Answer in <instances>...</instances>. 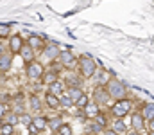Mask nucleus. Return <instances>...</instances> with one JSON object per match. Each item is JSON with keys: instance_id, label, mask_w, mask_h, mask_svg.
<instances>
[{"instance_id": "nucleus-17", "label": "nucleus", "mask_w": 154, "mask_h": 135, "mask_svg": "<svg viewBox=\"0 0 154 135\" xmlns=\"http://www.w3.org/2000/svg\"><path fill=\"white\" fill-rule=\"evenodd\" d=\"M32 124L38 128V132H39V130H43V128L47 126V119H43V117H36V119L32 121Z\"/></svg>"}, {"instance_id": "nucleus-29", "label": "nucleus", "mask_w": 154, "mask_h": 135, "mask_svg": "<svg viewBox=\"0 0 154 135\" xmlns=\"http://www.w3.org/2000/svg\"><path fill=\"white\" fill-rule=\"evenodd\" d=\"M22 123H25V124H32V123H31V119H29L27 115H22Z\"/></svg>"}, {"instance_id": "nucleus-21", "label": "nucleus", "mask_w": 154, "mask_h": 135, "mask_svg": "<svg viewBox=\"0 0 154 135\" xmlns=\"http://www.w3.org/2000/svg\"><path fill=\"white\" fill-rule=\"evenodd\" d=\"M29 45H32V47H41V40H39L38 36H31V38H29Z\"/></svg>"}, {"instance_id": "nucleus-4", "label": "nucleus", "mask_w": 154, "mask_h": 135, "mask_svg": "<svg viewBox=\"0 0 154 135\" xmlns=\"http://www.w3.org/2000/svg\"><path fill=\"white\" fill-rule=\"evenodd\" d=\"M27 74H29L31 78H39V76L43 74L41 63H38V61H31V63H29V69H27Z\"/></svg>"}, {"instance_id": "nucleus-2", "label": "nucleus", "mask_w": 154, "mask_h": 135, "mask_svg": "<svg viewBox=\"0 0 154 135\" xmlns=\"http://www.w3.org/2000/svg\"><path fill=\"white\" fill-rule=\"evenodd\" d=\"M131 110V101H127V99H122V101H118L116 104H113V115L115 117H124L127 112Z\"/></svg>"}, {"instance_id": "nucleus-34", "label": "nucleus", "mask_w": 154, "mask_h": 135, "mask_svg": "<svg viewBox=\"0 0 154 135\" xmlns=\"http://www.w3.org/2000/svg\"><path fill=\"white\" fill-rule=\"evenodd\" d=\"M151 128H152V132H154V119L151 121Z\"/></svg>"}, {"instance_id": "nucleus-8", "label": "nucleus", "mask_w": 154, "mask_h": 135, "mask_svg": "<svg viewBox=\"0 0 154 135\" xmlns=\"http://www.w3.org/2000/svg\"><path fill=\"white\" fill-rule=\"evenodd\" d=\"M61 52H59V49L56 47V45H48L47 49H45V56L47 58H56V56H59Z\"/></svg>"}, {"instance_id": "nucleus-1", "label": "nucleus", "mask_w": 154, "mask_h": 135, "mask_svg": "<svg viewBox=\"0 0 154 135\" xmlns=\"http://www.w3.org/2000/svg\"><path fill=\"white\" fill-rule=\"evenodd\" d=\"M81 72H82V76H86V78H90V76L95 74V61H93L90 56H84V58L81 59Z\"/></svg>"}, {"instance_id": "nucleus-20", "label": "nucleus", "mask_w": 154, "mask_h": 135, "mask_svg": "<svg viewBox=\"0 0 154 135\" xmlns=\"http://www.w3.org/2000/svg\"><path fill=\"white\" fill-rule=\"evenodd\" d=\"M59 135H72V128L68 124H61L59 126Z\"/></svg>"}, {"instance_id": "nucleus-23", "label": "nucleus", "mask_w": 154, "mask_h": 135, "mask_svg": "<svg viewBox=\"0 0 154 135\" xmlns=\"http://www.w3.org/2000/svg\"><path fill=\"white\" fill-rule=\"evenodd\" d=\"M31 104H32V108H34V110H39V99L36 97V95H32V97H31Z\"/></svg>"}, {"instance_id": "nucleus-10", "label": "nucleus", "mask_w": 154, "mask_h": 135, "mask_svg": "<svg viewBox=\"0 0 154 135\" xmlns=\"http://www.w3.org/2000/svg\"><path fill=\"white\" fill-rule=\"evenodd\" d=\"M59 58H61V61H63L65 65H70V63L74 61V56H72V52H68V50H63V52L59 54Z\"/></svg>"}, {"instance_id": "nucleus-6", "label": "nucleus", "mask_w": 154, "mask_h": 135, "mask_svg": "<svg viewBox=\"0 0 154 135\" xmlns=\"http://www.w3.org/2000/svg\"><path fill=\"white\" fill-rule=\"evenodd\" d=\"M109 97H111V95H109L104 88L95 90V99H97V103H100V101H102V103H109Z\"/></svg>"}, {"instance_id": "nucleus-24", "label": "nucleus", "mask_w": 154, "mask_h": 135, "mask_svg": "<svg viewBox=\"0 0 154 135\" xmlns=\"http://www.w3.org/2000/svg\"><path fill=\"white\" fill-rule=\"evenodd\" d=\"M115 130H118V132H125V124H124L122 121H116L115 123Z\"/></svg>"}, {"instance_id": "nucleus-30", "label": "nucleus", "mask_w": 154, "mask_h": 135, "mask_svg": "<svg viewBox=\"0 0 154 135\" xmlns=\"http://www.w3.org/2000/svg\"><path fill=\"white\" fill-rule=\"evenodd\" d=\"M50 126H52V128H57V126H59V119H54V121H50Z\"/></svg>"}, {"instance_id": "nucleus-18", "label": "nucleus", "mask_w": 154, "mask_h": 135, "mask_svg": "<svg viewBox=\"0 0 154 135\" xmlns=\"http://www.w3.org/2000/svg\"><path fill=\"white\" fill-rule=\"evenodd\" d=\"M57 81V74L56 72H48L47 76H45V83H48V85H54Z\"/></svg>"}, {"instance_id": "nucleus-27", "label": "nucleus", "mask_w": 154, "mask_h": 135, "mask_svg": "<svg viewBox=\"0 0 154 135\" xmlns=\"http://www.w3.org/2000/svg\"><path fill=\"white\" fill-rule=\"evenodd\" d=\"M95 119H97V124H99V126H106V119H104V117L99 115V117H95Z\"/></svg>"}, {"instance_id": "nucleus-12", "label": "nucleus", "mask_w": 154, "mask_h": 135, "mask_svg": "<svg viewBox=\"0 0 154 135\" xmlns=\"http://www.w3.org/2000/svg\"><path fill=\"white\" fill-rule=\"evenodd\" d=\"M133 126L136 130H142L143 128V115H133Z\"/></svg>"}, {"instance_id": "nucleus-11", "label": "nucleus", "mask_w": 154, "mask_h": 135, "mask_svg": "<svg viewBox=\"0 0 154 135\" xmlns=\"http://www.w3.org/2000/svg\"><path fill=\"white\" fill-rule=\"evenodd\" d=\"M47 104H48L50 108H57V106H59V99H57L56 95L48 94V95H47Z\"/></svg>"}, {"instance_id": "nucleus-3", "label": "nucleus", "mask_w": 154, "mask_h": 135, "mask_svg": "<svg viewBox=\"0 0 154 135\" xmlns=\"http://www.w3.org/2000/svg\"><path fill=\"white\" fill-rule=\"evenodd\" d=\"M108 94H109L111 97H116V99H120V97H124V94H125V88H124V85H122L120 81H111V83L108 85Z\"/></svg>"}, {"instance_id": "nucleus-32", "label": "nucleus", "mask_w": 154, "mask_h": 135, "mask_svg": "<svg viewBox=\"0 0 154 135\" xmlns=\"http://www.w3.org/2000/svg\"><path fill=\"white\" fill-rule=\"evenodd\" d=\"M0 36H7V29H2L0 31Z\"/></svg>"}, {"instance_id": "nucleus-35", "label": "nucleus", "mask_w": 154, "mask_h": 135, "mask_svg": "<svg viewBox=\"0 0 154 135\" xmlns=\"http://www.w3.org/2000/svg\"><path fill=\"white\" fill-rule=\"evenodd\" d=\"M129 135H138V133H136V132H131V133H129Z\"/></svg>"}, {"instance_id": "nucleus-19", "label": "nucleus", "mask_w": 154, "mask_h": 135, "mask_svg": "<svg viewBox=\"0 0 154 135\" xmlns=\"http://www.w3.org/2000/svg\"><path fill=\"white\" fill-rule=\"evenodd\" d=\"M0 132L2 135H13V124H2Z\"/></svg>"}, {"instance_id": "nucleus-26", "label": "nucleus", "mask_w": 154, "mask_h": 135, "mask_svg": "<svg viewBox=\"0 0 154 135\" xmlns=\"http://www.w3.org/2000/svg\"><path fill=\"white\" fill-rule=\"evenodd\" d=\"M77 104H79V106H86V104H88V97H86V95H82V97L77 101Z\"/></svg>"}, {"instance_id": "nucleus-14", "label": "nucleus", "mask_w": 154, "mask_h": 135, "mask_svg": "<svg viewBox=\"0 0 154 135\" xmlns=\"http://www.w3.org/2000/svg\"><path fill=\"white\" fill-rule=\"evenodd\" d=\"M68 95H70V99H72V101H79V99H81V97H82V94H81V90L77 88H70V92H68Z\"/></svg>"}, {"instance_id": "nucleus-33", "label": "nucleus", "mask_w": 154, "mask_h": 135, "mask_svg": "<svg viewBox=\"0 0 154 135\" xmlns=\"http://www.w3.org/2000/svg\"><path fill=\"white\" fill-rule=\"evenodd\" d=\"M106 135H118V133H115V132H106Z\"/></svg>"}, {"instance_id": "nucleus-9", "label": "nucleus", "mask_w": 154, "mask_h": 135, "mask_svg": "<svg viewBox=\"0 0 154 135\" xmlns=\"http://www.w3.org/2000/svg\"><path fill=\"white\" fill-rule=\"evenodd\" d=\"M20 52H22V58H23L25 61H31V59H32V49H31V45H23Z\"/></svg>"}, {"instance_id": "nucleus-28", "label": "nucleus", "mask_w": 154, "mask_h": 135, "mask_svg": "<svg viewBox=\"0 0 154 135\" xmlns=\"http://www.w3.org/2000/svg\"><path fill=\"white\" fill-rule=\"evenodd\" d=\"M29 132H31L32 135H36V133H38V128H36L34 124H29Z\"/></svg>"}, {"instance_id": "nucleus-5", "label": "nucleus", "mask_w": 154, "mask_h": 135, "mask_svg": "<svg viewBox=\"0 0 154 135\" xmlns=\"http://www.w3.org/2000/svg\"><path fill=\"white\" fill-rule=\"evenodd\" d=\"M84 112L88 117H99V104L97 103H88L84 106Z\"/></svg>"}, {"instance_id": "nucleus-13", "label": "nucleus", "mask_w": 154, "mask_h": 135, "mask_svg": "<svg viewBox=\"0 0 154 135\" xmlns=\"http://www.w3.org/2000/svg\"><path fill=\"white\" fill-rule=\"evenodd\" d=\"M143 117L145 119H154V104H147L145 108H143Z\"/></svg>"}, {"instance_id": "nucleus-7", "label": "nucleus", "mask_w": 154, "mask_h": 135, "mask_svg": "<svg viewBox=\"0 0 154 135\" xmlns=\"http://www.w3.org/2000/svg\"><path fill=\"white\" fill-rule=\"evenodd\" d=\"M9 45H11V50H13V52H20V50H22V47H23L20 36H13V38H11V42H9Z\"/></svg>"}, {"instance_id": "nucleus-31", "label": "nucleus", "mask_w": 154, "mask_h": 135, "mask_svg": "<svg viewBox=\"0 0 154 135\" xmlns=\"http://www.w3.org/2000/svg\"><path fill=\"white\" fill-rule=\"evenodd\" d=\"M4 114H5V106H4V104H2V103H0V117H2V115H4Z\"/></svg>"}, {"instance_id": "nucleus-16", "label": "nucleus", "mask_w": 154, "mask_h": 135, "mask_svg": "<svg viewBox=\"0 0 154 135\" xmlns=\"http://www.w3.org/2000/svg\"><path fill=\"white\" fill-rule=\"evenodd\" d=\"M63 87H65V85H63L61 81H56L54 85H50V90H52V95H56V94H61V92H63Z\"/></svg>"}, {"instance_id": "nucleus-22", "label": "nucleus", "mask_w": 154, "mask_h": 135, "mask_svg": "<svg viewBox=\"0 0 154 135\" xmlns=\"http://www.w3.org/2000/svg\"><path fill=\"white\" fill-rule=\"evenodd\" d=\"M59 104H63V106H70V104H72V99H70V95H63V97L59 99Z\"/></svg>"}, {"instance_id": "nucleus-25", "label": "nucleus", "mask_w": 154, "mask_h": 135, "mask_svg": "<svg viewBox=\"0 0 154 135\" xmlns=\"http://www.w3.org/2000/svg\"><path fill=\"white\" fill-rule=\"evenodd\" d=\"M68 85H72V88H74V85H79V78H75V76H70L68 78Z\"/></svg>"}, {"instance_id": "nucleus-15", "label": "nucleus", "mask_w": 154, "mask_h": 135, "mask_svg": "<svg viewBox=\"0 0 154 135\" xmlns=\"http://www.w3.org/2000/svg\"><path fill=\"white\" fill-rule=\"evenodd\" d=\"M9 67H11V58L2 56V58H0V70H7Z\"/></svg>"}, {"instance_id": "nucleus-36", "label": "nucleus", "mask_w": 154, "mask_h": 135, "mask_svg": "<svg viewBox=\"0 0 154 135\" xmlns=\"http://www.w3.org/2000/svg\"><path fill=\"white\" fill-rule=\"evenodd\" d=\"M0 58H2V45H0Z\"/></svg>"}, {"instance_id": "nucleus-37", "label": "nucleus", "mask_w": 154, "mask_h": 135, "mask_svg": "<svg viewBox=\"0 0 154 135\" xmlns=\"http://www.w3.org/2000/svg\"><path fill=\"white\" fill-rule=\"evenodd\" d=\"M151 135H154V132H151Z\"/></svg>"}]
</instances>
